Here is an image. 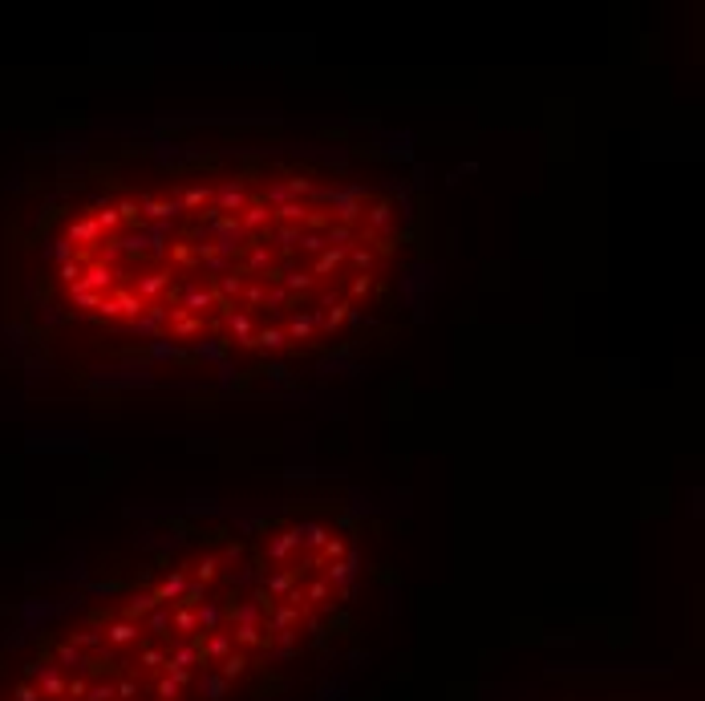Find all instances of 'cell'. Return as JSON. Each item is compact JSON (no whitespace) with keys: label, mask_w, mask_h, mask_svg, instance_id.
Returning <instances> with one entry per match:
<instances>
[{"label":"cell","mask_w":705,"mask_h":701,"mask_svg":"<svg viewBox=\"0 0 705 701\" xmlns=\"http://www.w3.org/2000/svg\"><path fill=\"white\" fill-rule=\"evenodd\" d=\"M300 555V539H296V527H288V531H276V535L264 543V560L268 564H276V568H292V560Z\"/></svg>","instance_id":"1"},{"label":"cell","mask_w":705,"mask_h":701,"mask_svg":"<svg viewBox=\"0 0 705 701\" xmlns=\"http://www.w3.org/2000/svg\"><path fill=\"white\" fill-rule=\"evenodd\" d=\"M191 584V572H183V568H171L158 584L151 588V596L158 604H178V596H183V588Z\"/></svg>","instance_id":"2"},{"label":"cell","mask_w":705,"mask_h":701,"mask_svg":"<svg viewBox=\"0 0 705 701\" xmlns=\"http://www.w3.org/2000/svg\"><path fill=\"white\" fill-rule=\"evenodd\" d=\"M260 588H264L268 596L280 604V600H288V596H292V588H300V576H296L292 568H276V572H268V576H264V584H260Z\"/></svg>","instance_id":"3"},{"label":"cell","mask_w":705,"mask_h":701,"mask_svg":"<svg viewBox=\"0 0 705 701\" xmlns=\"http://www.w3.org/2000/svg\"><path fill=\"white\" fill-rule=\"evenodd\" d=\"M248 203H252V199H248V187H243V183H235V178H231V183H223V191H219V195H215V211L240 215L243 207H248Z\"/></svg>","instance_id":"4"},{"label":"cell","mask_w":705,"mask_h":701,"mask_svg":"<svg viewBox=\"0 0 705 701\" xmlns=\"http://www.w3.org/2000/svg\"><path fill=\"white\" fill-rule=\"evenodd\" d=\"M235 223H240L243 231H248V236H260V231H264V227L272 223V207H264L260 199H252L240 215H235Z\"/></svg>","instance_id":"5"},{"label":"cell","mask_w":705,"mask_h":701,"mask_svg":"<svg viewBox=\"0 0 705 701\" xmlns=\"http://www.w3.org/2000/svg\"><path fill=\"white\" fill-rule=\"evenodd\" d=\"M296 539H300V551H320L333 539V531H328L325 523H316V519H304V523H296Z\"/></svg>","instance_id":"6"},{"label":"cell","mask_w":705,"mask_h":701,"mask_svg":"<svg viewBox=\"0 0 705 701\" xmlns=\"http://www.w3.org/2000/svg\"><path fill=\"white\" fill-rule=\"evenodd\" d=\"M248 263H243V276H264L272 263H276V256H272V248H268V239L260 236L255 243H248Z\"/></svg>","instance_id":"7"},{"label":"cell","mask_w":705,"mask_h":701,"mask_svg":"<svg viewBox=\"0 0 705 701\" xmlns=\"http://www.w3.org/2000/svg\"><path fill=\"white\" fill-rule=\"evenodd\" d=\"M227 328H231V337L240 341V345H252L255 341V321L252 313H243V308H231V313H223Z\"/></svg>","instance_id":"8"},{"label":"cell","mask_w":705,"mask_h":701,"mask_svg":"<svg viewBox=\"0 0 705 701\" xmlns=\"http://www.w3.org/2000/svg\"><path fill=\"white\" fill-rule=\"evenodd\" d=\"M113 308H118V316H130V321H138L142 313H146V301H142L134 288H113Z\"/></svg>","instance_id":"9"},{"label":"cell","mask_w":705,"mask_h":701,"mask_svg":"<svg viewBox=\"0 0 705 701\" xmlns=\"http://www.w3.org/2000/svg\"><path fill=\"white\" fill-rule=\"evenodd\" d=\"M166 284H171V272H146V276H138V284H134V292H138L142 301H154V296H163L166 292Z\"/></svg>","instance_id":"10"},{"label":"cell","mask_w":705,"mask_h":701,"mask_svg":"<svg viewBox=\"0 0 705 701\" xmlns=\"http://www.w3.org/2000/svg\"><path fill=\"white\" fill-rule=\"evenodd\" d=\"M390 219H393V207L385 199H377L373 207H369V223H361V236L377 239V231H381V227H390Z\"/></svg>","instance_id":"11"},{"label":"cell","mask_w":705,"mask_h":701,"mask_svg":"<svg viewBox=\"0 0 705 701\" xmlns=\"http://www.w3.org/2000/svg\"><path fill=\"white\" fill-rule=\"evenodd\" d=\"M98 239H101L98 223H93V215H86V219L69 223V236H65V243H86V248H93Z\"/></svg>","instance_id":"12"},{"label":"cell","mask_w":705,"mask_h":701,"mask_svg":"<svg viewBox=\"0 0 705 701\" xmlns=\"http://www.w3.org/2000/svg\"><path fill=\"white\" fill-rule=\"evenodd\" d=\"M308 211H313V207H308V203H304V199H292V203H284V207H276V211H272V215H276V219H280V227H296V223L304 227V219H308Z\"/></svg>","instance_id":"13"},{"label":"cell","mask_w":705,"mask_h":701,"mask_svg":"<svg viewBox=\"0 0 705 701\" xmlns=\"http://www.w3.org/2000/svg\"><path fill=\"white\" fill-rule=\"evenodd\" d=\"M219 576H223V560H219V555H199V560H195V576L191 580H199V584L211 588Z\"/></svg>","instance_id":"14"},{"label":"cell","mask_w":705,"mask_h":701,"mask_svg":"<svg viewBox=\"0 0 705 701\" xmlns=\"http://www.w3.org/2000/svg\"><path fill=\"white\" fill-rule=\"evenodd\" d=\"M142 211L151 215V219H171V215H178L183 207H178L175 199H154V195H142V203H138Z\"/></svg>","instance_id":"15"},{"label":"cell","mask_w":705,"mask_h":701,"mask_svg":"<svg viewBox=\"0 0 705 701\" xmlns=\"http://www.w3.org/2000/svg\"><path fill=\"white\" fill-rule=\"evenodd\" d=\"M345 260L357 268V276H369L373 268H377V251H373V248H357V243H352V248L345 251Z\"/></svg>","instance_id":"16"},{"label":"cell","mask_w":705,"mask_h":701,"mask_svg":"<svg viewBox=\"0 0 705 701\" xmlns=\"http://www.w3.org/2000/svg\"><path fill=\"white\" fill-rule=\"evenodd\" d=\"M340 263H345V251H340V248H325L320 256H316V263H313V272H308V276H313V280H316V276H328V272H337Z\"/></svg>","instance_id":"17"},{"label":"cell","mask_w":705,"mask_h":701,"mask_svg":"<svg viewBox=\"0 0 705 701\" xmlns=\"http://www.w3.org/2000/svg\"><path fill=\"white\" fill-rule=\"evenodd\" d=\"M252 345H260L264 353H284L288 337H284V328H255V341H252Z\"/></svg>","instance_id":"18"},{"label":"cell","mask_w":705,"mask_h":701,"mask_svg":"<svg viewBox=\"0 0 705 701\" xmlns=\"http://www.w3.org/2000/svg\"><path fill=\"white\" fill-rule=\"evenodd\" d=\"M349 313H352V304H349V301H337L333 308H328V316L320 321V328H325V333H337V328L349 321Z\"/></svg>","instance_id":"19"},{"label":"cell","mask_w":705,"mask_h":701,"mask_svg":"<svg viewBox=\"0 0 705 701\" xmlns=\"http://www.w3.org/2000/svg\"><path fill=\"white\" fill-rule=\"evenodd\" d=\"M207 203H211V191L207 187H187L183 191V199H178V207H183V211H199V207H207Z\"/></svg>","instance_id":"20"},{"label":"cell","mask_w":705,"mask_h":701,"mask_svg":"<svg viewBox=\"0 0 705 701\" xmlns=\"http://www.w3.org/2000/svg\"><path fill=\"white\" fill-rule=\"evenodd\" d=\"M313 328H316V325H313V316H308V313H296L284 337H288V341H308V337H313Z\"/></svg>","instance_id":"21"},{"label":"cell","mask_w":705,"mask_h":701,"mask_svg":"<svg viewBox=\"0 0 705 701\" xmlns=\"http://www.w3.org/2000/svg\"><path fill=\"white\" fill-rule=\"evenodd\" d=\"M93 223H98V231H118V227H122V215H118V207H106V203H101L98 211H93Z\"/></svg>","instance_id":"22"},{"label":"cell","mask_w":705,"mask_h":701,"mask_svg":"<svg viewBox=\"0 0 705 701\" xmlns=\"http://www.w3.org/2000/svg\"><path fill=\"white\" fill-rule=\"evenodd\" d=\"M264 301H268L264 280H255V284H243V313H252V308H260Z\"/></svg>","instance_id":"23"},{"label":"cell","mask_w":705,"mask_h":701,"mask_svg":"<svg viewBox=\"0 0 705 701\" xmlns=\"http://www.w3.org/2000/svg\"><path fill=\"white\" fill-rule=\"evenodd\" d=\"M280 284H284V292H308L316 280L308 272H284V280H280Z\"/></svg>","instance_id":"24"},{"label":"cell","mask_w":705,"mask_h":701,"mask_svg":"<svg viewBox=\"0 0 705 701\" xmlns=\"http://www.w3.org/2000/svg\"><path fill=\"white\" fill-rule=\"evenodd\" d=\"M276 239H280V248H296L300 243V227H276Z\"/></svg>","instance_id":"25"},{"label":"cell","mask_w":705,"mask_h":701,"mask_svg":"<svg viewBox=\"0 0 705 701\" xmlns=\"http://www.w3.org/2000/svg\"><path fill=\"white\" fill-rule=\"evenodd\" d=\"M369 288H373V276H352L349 296H369Z\"/></svg>","instance_id":"26"},{"label":"cell","mask_w":705,"mask_h":701,"mask_svg":"<svg viewBox=\"0 0 705 701\" xmlns=\"http://www.w3.org/2000/svg\"><path fill=\"white\" fill-rule=\"evenodd\" d=\"M118 215H122V223H138V203L122 199V203H118Z\"/></svg>","instance_id":"27"}]
</instances>
